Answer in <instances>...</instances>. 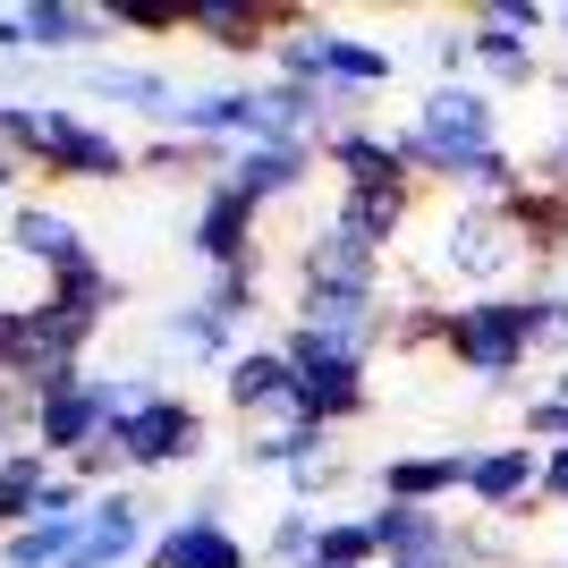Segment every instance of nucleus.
I'll return each mask as SVG.
<instances>
[{"label": "nucleus", "mask_w": 568, "mask_h": 568, "mask_svg": "<svg viewBox=\"0 0 568 568\" xmlns=\"http://www.w3.org/2000/svg\"><path fill=\"white\" fill-rule=\"evenodd\" d=\"M551 399H568V365H560V374H551Z\"/></svg>", "instance_id": "nucleus-39"}, {"label": "nucleus", "mask_w": 568, "mask_h": 568, "mask_svg": "<svg viewBox=\"0 0 568 568\" xmlns=\"http://www.w3.org/2000/svg\"><path fill=\"white\" fill-rule=\"evenodd\" d=\"M18 263H34L43 272V288L60 281V272H85L94 263V246H85V230H77L69 213H51V204H18L9 213V237H0Z\"/></svg>", "instance_id": "nucleus-10"}, {"label": "nucleus", "mask_w": 568, "mask_h": 568, "mask_svg": "<svg viewBox=\"0 0 568 568\" xmlns=\"http://www.w3.org/2000/svg\"><path fill=\"white\" fill-rule=\"evenodd\" d=\"M314 153H323V144H237L230 162H221V179H230L246 204H281V195L306 187Z\"/></svg>", "instance_id": "nucleus-18"}, {"label": "nucleus", "mask_w": 568, "mask_h": 568, "mask_svg": "<svg viewBox=\"0 0 568 568\" xmlns=\"http://www.w3.org/2000/svg\"><path fill=\"white\" fill-rule=\"evenodd\" d=\"M407 213H416V187H365V195H339V230L365 237V246H390V237L407 230Z\"/></svg>", "instance_id": "nucleus-22"}, {"label": "nucleus", "mask_w": 568, "mask_h": 568, "mask_svg": "<svg viewBox=\"0 0 568 568\" xmlns=\"http://www.w3.org/2000/svg\"><path fill=\"white\" fill-rule=\"evenodd\" d=\"M51 458L43 450H18L9 467H0V535H18V526H34V509H43V493H51Z\"/></svg>", "instance_id": "nucleus-23"}, {"label": "nucleus", "mask_w": 568, "mask_h": 568, "mask_svg": "<svg viewBox=\"0 0 568 568\" xmlns=\"http://www.w3.org/2000/svg\"><path fill=\"white\" fill-rule=\"evenodd\" d=\"M170 339H179L187 356H204V365H230V356H237V348H230V323H221V314L204 306V297L170 314Z\"/></svg>", "instance_id": "nucleus-27"}, {"label": "nucleus", "mask_w": 568, "mask_h": 568, "mask_svg": "<svg viewBox=\"0 0 568 568\" xmlns=\"http://www.w3.org/2000/svg\"><path fill=\"white\" fill-rule=\"evenodd\" d=\"M297 288H382V246H365L339 221H323L297 246Z\"/></svg>", "instance_id": "nucleus-16"}, {"label": "nucleus", "mask_w": 568, "mask_h": 568, "mask_svg": "<svg viewBox=\"0 0 568 568\" xmlns=\"http://www.w3.org/2000/svg\"><path fill=\"white\" fill-rule=\"evenodd\" d=\"M551 34H560V43H568V0H560V9H551Z\"/></svg>", "instance_id": "nucleus-38"}, {"label": "nucleus", "mask_w": 568, "mask_h": 568, "mask_svg": "<svg viewBox=\"0 0 568 568\" xmlns=\"http://www.w3.org/2000/svg\"><path fill=\"white\" fill-rule=\"evenodd\" d=\"M102 442H111V390H102V374H69L51 390H34V450L51 467H77Z\"/></svg>", "instance_id": "nucleus-5"}, {"label": "nucleus", "mask_w": 568, "mask_h": 568, "mask_svg": "<svg viewBox=\"0 0 568 568\" xmlns=\"http://www.w3.org/2000/svg\"><path fill=\"white\" fill-rule=\"evenodd\" d=\"M255 297H263V255H255V263H230V272H213V288H204V306H213L230 332L255 314Z\"/></svg>", "instance_id": "nucleus-28"}, {"label": "nucleus", "mask_w": 568, "mask_h": 568, "mask_svg": "<svg viewBox=\"0 0 568 568\" xmlns=\"http://www.w3.org/2000/svg\"><path fill=\"white\" fill-rule=\"evenodd\" d=\"M255 221H263V204H246L230 179H204V204H195L187 246L213 263V272H230V263H255Z\"/></svg>", "instance_id": "nucleus-11"}, {"label": "nucleus", "mask_w": 568, "mask_h": 568, "mask_svg": "<svg viewBox=\"0 0 568 568\" xmlns=\"http://www.w3.org/2000/svg\"><path fill=\"white\" fill-rule=\"evenodd\" d=\"M493 144H500V102L484 94V85L442 77V85H425V102L407 111L399 162H407V179H458V162L493 153Z\"/></svg>", "instance_id": "nucleus-2"}, {"label": "nucleus", "mask_w": 568, "mask_h": 568, "mask_svg": "<svg viewBox=\"0 0 568 568\" xmlns=\"http://www.w3.org/2000/svg\"><path fill=\"white\" fill-rule=\"evenodd\" d=\"M535 475H544V450L535 442H493V450L467 458V500L484 518H535Z\"/></svg>", "instance_id": "nucleus-8"}, {"label": "nucleus", "mask_w": 568, "mask_h": 568, "mask_svg": "<svg viewBox=\"0 0 568 568\" xmlns=\"http://www.w3.org/2000/svg\"><path fill=\"white\" fill-rule=\"evenodd\" d=\"M323 162L339 170V195H365V187H416L399 162V136H374L365 119H348V128H332L323 136Z\"/></svg>", "instance_id": "nucleus-15"}, {"label": "nucleus", "mask_w": 568, "mask_h": 568, "mask_svg": "<svg viewBox=\"0 0 568 568\" xmlns=\"http://www.w3.org/2000/svg\"><path fill=\"white\" fill-rule=\"evenodd\" d=\"M475 18H484V26H500V34H518V43H535V34L551 26V9H544V0H484Z\"/></svg>", "instance_id": "nucleus-33"}, {"label": "nucleus", "mask_w": 568, "mask_h": 568, "mask_svg": "<svg viewBox=\"0 0 568 568\" xmlns=\"http://www.w3.org/2000/svg\"><path fill=\"white\" fill-rule=\"evenodd\" d=\"M442 263H450L475 297H518L551 263V246H544V230L526 221V204H458L450 230H442Z\"/></svg>", "instance_id": "nucleus-1"}, {"label": "nucleus", "mask_w": 568, "mask_h": 568, "mask_svg": "<svg viewBox=\"0 0 568 568\" xmlns=\"http://www.w3.org/2000/svg\"><path fill=\"white\" fill-rule=\"evenodd\" d=\"M467 60L484 77H500V85H526V77H535V43H518V34H500V26H484V18H467Z\"/></svg>", "instance_id": "nucleus-26"}, {"label": "nucleus", "mask_w": 568, "mask_h": 568, "mask_svg": "<svg viewBox=\"0 0 568 568\" xmlns=\"http://www.w3.org/2000/svg\"><path fill=\"white\" fill-rule=\"evenodd\" d=\"M18 179H26V153H18V144H0V195H18Z\"/></svg>", "instance_id": "nucleus-37"}, {"label": "nucleus", "mask_w": 568, "mask_h": 568, "mask_svg": "<svg viewBox=\"0 0 568 568\" xmlns=\"http://www.w3.org/2000/svg\"><path fill=\"white\" fill-rule=\"evenodd\" d=\"M526 433H535L544 450H568V399H551V390H544V399L526 407Z\"/></svg>", "instance_id": "nucleus-34"}, {"label": "nucleus", "mask_w": 568, "mask_h": 568, "mask_svg": "<svg viewBox=\"0 0 568 568\" xmlns=\"http://www.w3.org/2000/svg\"><path fill=\"white\" fill-rule=\"evenodd\" d=\"M85 85L111 94V102H128V111H144V119H162V128H170V111H179V94H170L162 69H85Z\"/></svg>", "instance_id": "nucleus-24"}, {"label": "nucleus", "mask_w": 568, "mask_h": 568, "mask_svg": "<svg viewBox=\"0 0 568 568\" xmlns=\"http://www.w3.org/2000/svg\"><path fill=\"white\" fill-rule=\"evenodd\" d=\"M26 9V51H94L111 43V18L85 0H18Z\"/></svg>", "instance_id": "nucleus-21"}, {"label": "nucleus", "mask_w": 568, "mask_h": 568, "mask_svg": "<svg viewBox=\"0 0 568 568\" xmlns=\"http://www.w3.org/2000/svg\"><path fill=\"white\" fill-rule=\"evenodd\" d=\"M442 348H450L458 374L475 382H509L535 356V306H526V288L518 297H467V306H450V332H442Z\"/></svg>", "instance_id": "nucleus-3"}, {"label": "nucleus", "mask_w": 568, "mask_h": 568, "mask_svg": "<svg viewBox=\"0 0 568 568\" xmlns=\"http://www.w3.org/2000/svg\"><path fill=\"white\" fill-rule=\"evenodd\" d=\"M288 18L297 9H281V0H187V34L213 51H272Z\"/></svg>", "instance_id": "nucleus-13"}, {"label": "nucleus", "mask_w": 568, "mask_h": 568, "mask_svg": "<svg viewBox=\"0 0 568 568\" xmlns=\"http://www.w3.org/2000/svg\"><path fill=\"white\" fill-rule=\"evenodd\" d=\"M288 374H297V416L306 425H348L356 407H365V356H348V348H332V339H314V332H297L288 323Z\"/></svg>", "instance_id": "nucleus-6"}, {"label": "nucleus", "mask_w": 568, "mask_h": 568, "mask_svg": "<svg viewBox=\"0 0 568 568\" xmlns=\"http://www.w3.org/2000/svg\"><path fill=\"white\" fill-rule=\"evenodd\" d=\"M0 60H26V9H0Z\"/></svg>", "instance_id": "nucleus-36"}, {"label": "nucleus", "mask_w": 568, "mask_h": 568, "mask_svg": "<svg viewBox=\"0 0 568 568\" xmlns=\"http://www.w3.org/2000/svg\"><path fill=\"white\" fill-rule=\"evenodd\" d=\"M18 450H34V399L0 382V467H9Z\"/></svg>", "instance_id": "nucleus-32"}, {"label": "nucleus", "mask_w": 568, "mask_h": 568, "mask_svg": "<svg viewBox=\"0 0 568 568\" xmlns=\"http://www.w3.org/2000/svg\"><path fill=\"white\" fill-rule=\"evenodd\" d=\"M111 34H187V0H111Z\"/></svg>", "instance_id": "nucleus-29"}, {"label": "nucleus", "mask_w": 568, "mask_h": 568, "mask_svg": "<svg viewBox=\"0 0 568 568\" xmlns=\"http://www.w3.org/2000/svg\"><path fill=\"white\" fill-rule=\"evenodd\" d=\"M374 526H382V568H467V544H458L450 509H399V500H382Z\"/></svg>", "instance_id": "nucleus-9"}, {"label": "nucleus", "mask_w": 568, "mask_h": 568, "mask_svg": "<svg viewBox=\"0 0 568 568\" xmlns=\"http://www.w3.org/2000/svg\"><path fill=\"white\" fill-rule=\"evenodd\" d=\"M111 450L128 475H162V467H187L195 450H204V416H195L179 390H162L153 407H136V416H119L111 425Z\"/></svg>", "instance_id": "nucleus-7"}, {"label": "nucleus", "mask_w": 568, "mask_h": 568, "mask_svg": "<svg viewBox=\"0 0 568 568\" xmlns=\"http://www.w3.org/2000/svg\"><path fill=\"white\" fill-rule=\"evenodd\" d=\"M153 568H246V544L221 526V500H195L187 518H170L144 551Z\"/></svg>", "instance_id": "nucleus-14"}, {"label": "nucleus", "mask_w": 568, "mask_h": 568, "mask_svg": "<svg viewBox=\"0 0 568 568\" xmlns=\"http://www.w3.org/2000/svg\"><path fill=\"white\" fill-rule=\"evenodd\" d=\"M26 170H51V179H128V144L102 136L94 119H77L69 102H26V136H18Z\"/></svg>", "instance_id": "nucleus-4"}, {"label": "nucleus", "mask_w": 568, "mask_h": 568, "mask_svg": "<svg viewBox=\"0 0 568 568\" xmlns=\"http://www.w3.org/2000/svg\"><path fill=\"white\" fill-rule=\"evenodd\" d=\"M467 458L475 450H407L382 467V500H399V509H442L450 493H467Z\"/></svg>", "instance_id": "nucleus-19"}, {"label": "nucleus", "mask_w": 568, "mask_h": 568, "mask_svg": "<svg viewBox=\"0 0 568 568\" xmlns=\"http://www.w3.org/2000/svg\"><path fill=\"white\" fill-rule=\"evenodd\" d=\"M221 399L255 425V416H281V407H297V374H288V348H237L230 365H221Z\"/></svg>", "instance_id": "nucleus-17"}, {"label": "nucleus", "mask_w": 568, "mask_h": 568, "mask_svg": "<svg viewBox=\"0 0 568 568\" xmlns=\"http://www.w3.org/2000/svg\"><path fill=\"white\" fill-rule=\"evenodd\" d=\"M390 77H399V60H390L374 34H339V26H323V94H332V102L382 94Z\"/></svg>", "instance_id": "nucleus-20"}, {"label": "nucleus", "mask_w": 568, "mask_h": 568, "mask_svg": "<svg viewBox=\"0 0 568 568\" xmlns=\"http://www.w3.org/2000/svg\"><path fill=\"white\" fill-rule=\"evenodd\" d=\"M314 544H323V518H314L306 500H297V509H281V518H272V544H263V551H272L281 568H306V560H314Z\"/></svg>", "instance_id": "nucleus-30"}, {"label": "nucleus", "mask_w": 568, "mask_h": 568, "mask_svg": "<svg viewBox=\"0 0 568 568\" xmlns=\"http://www.w3.org/2000/svg\"><path fill=\"white\" fill-rule=\"evenodd\" d=\"M136 551H153V535H144V500H136V493H102L94 509H85L77 551H69L60 568H128Z\"/></svg>", "instance_id": "nucleus-12"}, {"label": "nucleus", "mask_w": 568, "mask_h": 568, "mask_svg": "<svg viewBox=\"0 0 568 568\" xmlns=\"http://www.w3.org/2000/svg\"><path fill=\"white\" fill-rule=\"evenodd\" d=\"M374 560H382V526L365 509V518H323V544L306 568H374Z\"/></svg>", "instance_id": "nucleus-25"}, {"label": "nucleus", "mask_w": 568, "mask_h": 568, "mask_svg": "<svg viewBox=\"0 0 568 568\" xmlns=\"http://www.w3.org/2000/svg\"><path fill=\"white\" fill-rule=\"evenodd\" d=\"M526 306H535V348L568 356V288H526Z\"/></svg>", "instance_id": "nucleus-31"}, {"label": "nucleus", "mask_w": 568, "mask_h": 568, "mask_svg": "<svg viewBox=\"0 0 568 568\" xmlns=\"http://www.w3.org/2000/svg\"><path fill=\"white\" fill-rule=\"evenodd\" d=\"M535 500H560V509H568V450H544V475H535Z\"/></svg>", "instance_id": "nucleus-35"}]
</instances>
